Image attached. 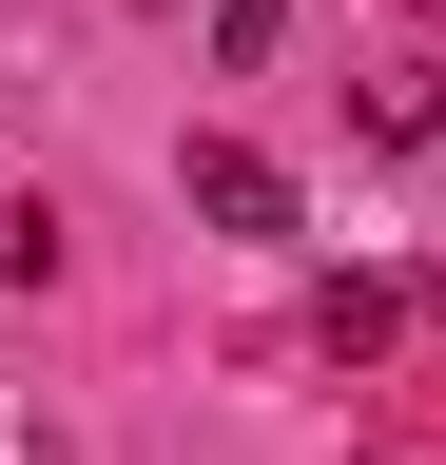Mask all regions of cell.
Instances as JSON below:
<instances>
[{"instance_id":"cell-1","label":"cell","mask_w":446,"mask_h":465,"mask_svg":"<svg viewBox=\"0 0 446 465\" xmlns=\"http://www.w3.org/2000/svg\"><path fill=\"white\" fill-rule=\"evenodd\" d=\"M175 194H194L213 232H292V174H272L253 136H194V155H175Z\"/></svg>"},{"instance_id":"cell-3","label":"cell","mask_w":446,"mask_h":465,"mask_svg":"<svg viewBox=\"0 0 446 465\" xmlns=\"http://www.w3.org/2000/svg\"><path fill=\"white\" fill-rule=\"evenodd\" d=\"M369 136L388 155H446V58H388V78H369Z\"/></svg>"},{"instance_id":"cell-2","label":"cell","mask_w":446,"mask_h":465,"mask_svg":"<svg viewBox=\"0 0 446 465\" xmlns=\"http://www.w3.org/2000/svg\"><path fill=\"white\" fill-rule=\"evenodd\" d=\"M311 349H330V369H369V349H408V291H388V272H330V291H311Z\"/></svg>"}]
</instances>
